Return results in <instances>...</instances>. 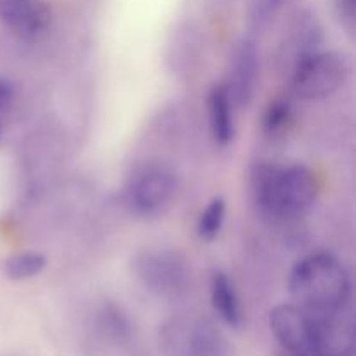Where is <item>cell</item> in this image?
<instances>
[{
  "label": "cell",
  "mask_w": 356,
  "mask_h": 356,
  "mask_svg": "<svg viewBox=\"0 0 356 356\" xmlns=\"http://www.w3.org/2000/svg\"><path fill=\"white\" fill-rule=\"evenodd\" d=\"M278 356H315L312 351H289V350H282Z\"/></svg>",
  "instance_id": "ffe728a7"
},
{
  "label": "cell",
  "mask_w": 356,
  "mask_h": 356,
  "mask_svg": "<svg viewBox=\"0 0 356 356\" xmlns=\"http://www.w3.org/2000/svg\"><path fill=\"white\" fill-rule=\"evenodd\" d=\"M225 200H222V198H214V200L205 207L200 219H198V236H200L202 240H205V242H212V240L218 238V235L221 233L222 225H225Z\"/></svg>",
  "instance_id": "9a60e30c"
},
{
  "label": "cell",
  "mask_w": 356,
  "mask_h": 356,
  "mask_svg": "<svg viewBox=\"0 0 356 356\" xmlns=\"http://www.w3.org/2000/svg\"><path fill=\"white\" fill-rule=\"evenodd\" d=\"M132 271L146 291L163 299L181 298L191 278L188 259L174 249L141 250L132 259Z\"/></svg>",
  "instance_id": "3957f363"
},
{
  "label": "cell",
  "mask_w": 356,
  "mask_h": 356,
  "mask_svg": "<svg viewBox=\"0 0 356 356\" xmlns=\"http://www.w3.org/2000/svg\"><path fill=\"white\" fill-rule=\"evenodd\" d=\"M259 49L252 38H243L233 51L229 80L225 83L233 106L243 108L252 101L259 79Z\"/></svg>",
  "instance_id": "ba28073f"
},
{
  "label": "cell",
  "mask_w": 356,
  "mask_h": 356,
  "mask_svg": "<svg viewBox=\"0 0 356 356\" xmlns=\"http://www.w3.org/2000/svg\"><path fill=\"white\" fill-rule=\"evenodd\" d=\"M252 193L263 214L298 219L315 204L318 183L315 174L302 165H257L252 172Z\"/></svg>",
  "instance_id": "7a4b0ae2"
},
{
  "label": "cell",
  "mask_w": 356,
  "mask_h": 356,
  "mask_svg": "<svg viewBox=\"0 0 356 356\" xmlns=\"http://www.w3.org/2000/svg\"><path fill=\"white\" fill-rule=\"evenodd\" d=\"M289 292L305 313L334 312L350 302L351 278L337 257L312 254L291 271Z\"/></svg>",
  "instance_id": "6da1fadb"
},
{
  "label": "cell",
  "mask_w": 356,
  "mask_h": 356,
  "mask_svg": "<svg viewBox=\"0 0 356 356\" xmlns=\"http://www.w3.org/2000/svg\"><path fill=\"white\" fill-rule=\"evenodd\" d=\"M284 0H252V17L256 24H264L271 19Z\"/></svg>",
  "instance_id": "e0dca14e"
},
{
  "label": "cell",
  "mask_w": 356,
  "mask_h": 356,
  "mask_svg": "<svg viewBox=\"0 0 356 356\" xmlns=\"http://www.w3.org/2000/svg\"><path fill=\"white\" fill-rule=\"evenodd\" d=\"M270 329L282 350L309 351V320L298 305H278L270 313Z\"/></svg>",
  "instance_id": "8fae6325"
},
{
  "label": "cell",
  "mask_w": 356,
  "mask_h": 356,
  "mask_svg": "<svg viewBox=\"0 0 356 356\" xmlns=\"http://www.w3.org/2000/svg\"><path fill=\"white\" fill-rule=\"evenodd\" d=\"M47 259L40 252H19L10 256L3 264V275L9 280L21 282L33 278L44 271Z\"/></svg>",
  "instance_id": "5bb4252c"
},
{
  "label": "cell",
  "mask_w": 356,
  "mask_h": 356,
  "mask_svg": "<svg viewBox=\"0 0 356 356\" xmlns=\"http://www.w3.org/2000/svg\"><path fill=\"white\" fill-rule=\"evenodd\" d=\"M0 134H2V127H0Z\"/></svg>",
  "instance_id": "44dd1931"
},
{
  "label": "cell",
  "mask_w": 356,
  "mask_h": 356,
  "mask_svg": "<svg viewBox=\"0 0 356 356\" xmlns=\"http://www.w3.org/2000/svg\"><path fill=\"white\" fill-rule=\"evenodd\" d=\"M211 301L212 308L219 318L229 327H238L242 323V309H240L238 296L235 285L222 271H216L211 278Z\"/></svg>",
  "instance_id": "4fadbf2b"
},
{
  "label": "cell",
  "mask_w": 356,
  "mask_h": 356,
  "mask_svg": "<svg viewBox=\"0 0 356 356\" xmlns=\"http://www.w3.org/2000/svg\"><path fill=\"white\" fill-rule=\"evenodd\" d=\"M292 118V104L287 99H277L268 106L266 113H264L263 125L264 131L268 134H275V132L282 131L287 127V124Z\"/></svg>",
  "instance_id": "2e32d148"
},
{
  "label": "cell",
  "mask_w": 356,
  "mask_h": 356,
  "mask_svg": "<svg viewBox=\"0 0 356 356\" xmlns=\"http://www.w3.org/2000/svg\"><path fill=\"white\" fill-rule=\"evenodd\" d=\"M177 190L176 174L160 163H148L136 170L125 186V205L141 218L160 214L172 202Z\"/></svg>",
  "instance_id": "5b68a950"
},
{
  "label": "cell",
  "mask_w": 356,
  "mask_h": 356,
  "mask_svg": "<svg viewBox=\"0 0 356 356\" xmlns=\"http://www.w3.org/2000/svg\"><path fill=\"white\" fill-rule=\"evenodd\" d=\"M167 350L172 356H225L226 341L209 318L177 320L165 329Z\"/></svg>",
  "instance_id": "52a82bcc"
},
{
  "label": "cell",
  "mask_w": 356,
  "mask_h": 356,
  "mask_svg": "<svg viewBox=\"0 0 356 356\" xmlns=\"http://www.w3.org/2000/svg\"><path fill=\"white\" fill-rule=\"evenodd\" d=\"M0 19L23 40H35L49 30L52 13L44 0H0Z\"/></svg>",
  "instance_id": "30bf717a"
},
{
  "label": "cell",
  "mask_w": 356,
  "mask_h": 356,
  "mask_svg": "<svg viewBox=\"0 0 356 356\" xmlns=\"http://www.w3.org/2000/svg\"><path fill=\"white\" fill-rule=\"evenodd\" d=\"M233 108L235 106L225 83L216 86L209 94V118H211L212 136L218 145L226 146L235 136Z\"/></svg>",
  "instance_id": "7c38bea8"
},
{
  "label": "cell",
  "mask_w": 356,
  "mask_h": 356,
  "mask_svg": "<svg viewBox=\"0 0 356 356\" xmlns=\"http://www.w3.org/2000/svg\"><path fill=\"white\" fill-rule=\"evenodd\" d=\"M14 99V87L9 80L0 79V118L9 111Z\"/></svg>",
  "instance_id": "ac0fdd59"
},
{
  "label": "cell",
  "mask_w": 356,
  "mask_h": 356,
  "mask_svg": "<svg viewBox=\"0 0 356 356\" xmlns=\"http://www.w3.org/2000/svg\"><path fill=\"white\" fill-rule=\"evenodd\" d=\"M348 76L346 59L337 52H315L291 73L292 92L305 101H318L341 89Z\"/></svg>",
  "instance_id": "277c9868"
},
{
  "label": "cell",
  "mask_w": 356,
  "mask_h": 356,
  "mask_svg": "<svg viewBox=\"0 0 356 356\" xmlns=\"http://www.w3.org/2000/svg\"><path fill=\"white\" fill-rule=\"evenodd\" d=\"M320 44H322V26L318 19L309 10H301L292 19L287 35L282 42V66L292 73L299 63L320 51Z\"/></svg>",
  "instance_id": "9c48e42d"
},
{
  "label": "cell",
  "mask_w": 356,
  "mask_h": 356,
  "mask_svg": "<svg viewBox=\"0 0 356 356\" xmlns=\"http://www.w3.org/2000/svg\"><path fill=\"white\" fill-rule=\"evenodd\" d=\"M336 6L341 17H343L348 24H353L356 16V0H336Z\"/></svg>",
  "instance_id": "d6986e66"
},
{
  "label": "cell",
  "mask_w": 356,
  "mask_h": 356,
  "mask_svg": "<svg viewBox=\"0 0 356 356\" xmlns=\"http://www.w3.org/2000/svg\"><path fill=\"white\" fill-rule=\"evenodd\" d=\"M309 351L315 356H350L355 350V320L348 306L334 312L306 313Z\"/></svg>",
  "instance_id": "8992f818"
}]
</instances>
